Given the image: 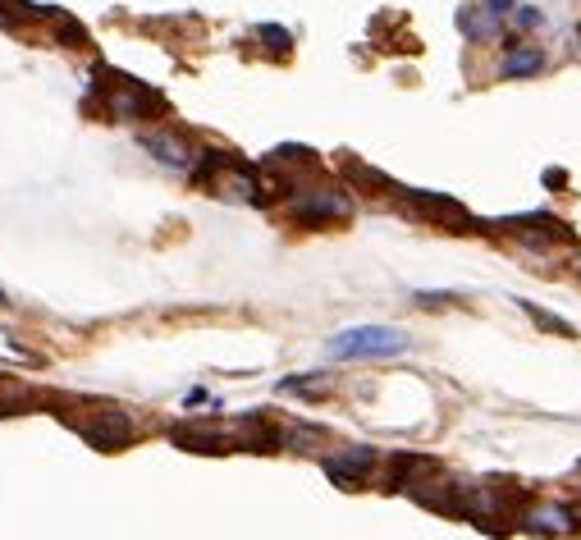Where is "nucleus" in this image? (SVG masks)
Segmentation results:
<instances>
[{"label":"nucleus","mask_w":581,"mask_h":540,"mask_svg":"<svg viewBox=\"0 0 581 540\" xmlns=\"http://www.w3.org/2000/svg\"><path fill=\"white\" fill-rule=\"evenodd\" d=\"M408 348V335L394 325H353L330 339V357L339 362H362V357H399Z\"/></svg>","instance_id":"nucleus-1"},{"label":"nucleus","mask_w":581,"mask_h":540,"mask_svg":"<svg viewBox=\"0 0 581 540\" xmlns=\"http://www.w3.org/2000/svg\"><path fill=\"white\" fill-rule=\"evenodd\" d=\"M78 431H83V440L92 444V449H101V454H119V449L133 440V417L129 412L106 408V412H97L92 422L78 426Z\"/></svg>","instance_id":"nucleus-2"},{"label":"nucleus","mask_w":581,"mask_h":540,"mask_svg":"<svg viewBox=\"0 0 581 540\" xmlns=\"http://www.w3.org/2000/svg\"><path fill=\"white\" fill-rule=\"evenodd\" d=\"M106 110L115 119H147V115H161L165 97L151 92L147 83H138V78H119V92L106 101Z\"/></svg>","instance_id":"nucleus-3"},{"label":"nucleus","mask_w":581,"mask_h":540,"mask_svg":"<svg viewBox=\"0 0 581 540\" xmlns=\"http://www.w3.org/2000/svg\"><path fill=\"white\" fill-rule=\"evenodd\" d=\"M348 216H353V202L344 193H307L302 202H293V220L307 229L334 225V220H348Z\"/></svg>","instance_id":"nucleus-4"},{"label":"nucleus","mask_w":581,"mask_h":540,"mask_svg":"<svg viewBox=\"0 0 581 540\" xmlns=\"http://www.w3.org/2000/svg\"><path fill=\"white\" fill-rule=\"evenodd\" d=\"M170 440L179 444V449H188V454H229V435H220L216 426H193L183 422L170 431Z\"/></svg>","instance_id":"nucleus-5"},{"label":"nucleus","mask_w":581,"mask_h":540,"mask_svg":"<svg viewBox=\"0 0 581 540\" xmlns=\"http://www.w3.org/2000/svg\"><path fill=\"white\" fill-rule=\"evenodd\" d=\"M371 463H376V454H371V449H353V454L325 458V472H330V481H334V486L353 490L357 481H362V476L371 472Z\"/></svg>","instance_id":"nucleus-6"},{"label":"nucleus","mask_w":581,"mask_h":540,"mask_svg":"<svg viewBox=\"0 0 581 540\" xmlns=\"http://www.w3.org/2000/svg\"><path fill=\"white\" fill-rule=\"evenodd\" d=\"M412 206H417L421 216L440 220V225H472V216H467L463 202H453V197H440V193H417L412 197Z\"/></svg>","instance_id":"nucleus-7"},{"label":"nucleus","mask_w":581,"mask_h":540,"mask_svg":"<svg viewBox=\"0 0 581 540\" xmlns=\"http://www.w3.org/2000/svg\"><path fill=\"white\" fill-rule=\"evenodd\" d=\"M142 147H147V152H156V161L174 165V170H183V165L193 161V147H188L179 133H147V138H142Z\"/></svg>","instance_id":"nucleus-8"},{"label":"nucleus","mask_w":581,"mask_h":540,"mask_svg":"<svg viewBox=\"0 0 581 540\" xmlns=\"http://www.w3.org/2000/svg\"><path fill=\"white\" fill-rule=\"evenodd\" d=\"M540 69H545V55H540L536 46H517V51L504 55V69H499V74L504 78H531V74H540Z\"/></svg>","instance_id":"nucleus-9"},{"label":"nucleus","mask_w":581,"mask_h":540,"mask_svg":"<svg viewBox=\"0 0 581 540\" xmlns=\"http://www.w3.org/2000/svg\"><path fill=\"white\" fill-rule=\"evenodd\" d=\"M495 19H499L495 10L476 14L472 5H467V10H458V28H463V33L472 37V42H485V37H495Z\"/></svg>","instance_id":"nucleus-10"},{"label":"nucleus","mask_w":581,"mask_h":540,"mask_svg":"<svg viewBox=\"0 0 581 540\" xmlns=\"http://www.w3.org/2000/svg\"><path fill=\"white\" fill-rule=\"evenodd\" d=\"M568 518H572L568 508H536V513L527 518V527L540 531V536H563V531H568L563 522H568Z\"/></svg>","instance_id":"nucleus-11"},{"label":"nucleus","mask_w":581,"mask_h":540,"mask_svg":"<svg viewBox=\"0 0 581 540\" xmlns=\"http://www.w3.org/2000/svg\"><path fill=\"white\" fill-rule=\"evenodd\" d=\"M19 408H23V389H14V385L0 380V417H14Z\"/></svg>","instance_id":"nucleus-12"},{"label":"nucleus","mask_w":581,"mask_h":540,"mask_svg":"<svg viewBox=\"0 0 581 540\" xmlns=\"http://www.w3.org/2000/svg\"><path fill=\"white\" fill-rule=\"evenodd\" d=\"M261 42H270L266 46V51H275V55H284V51H289V33H284V28H261Z\"/></svg>","instance_id":"nucleus-13"},{"label":"nucleus","mask_w":581,"mask_h":540,"mask_svg":"<svg viewBox=\"0 0 581 540\" xmlns=\"http://www.w3.org/2000/svg\"><path fill=\"white\" fill-rule=\"evenodd\" d=\"M517 23H522V28H540V14L536 10H522V14H517Z\"/></svg>","instance_id":"nucleus-14"},{"label":"nucleus","mask_w":581,"mask_h":540,"mask_svg":"<svg viewBox=\"0 0 581 540\" xmlns=\"http://www.w3.org/2000/svg\"><path fill=\"white\" fill-rule=\"evenodd\" d=\"M513 5H517V0H485V10H495V14H508Z\"/></svg>","instance_id":"nucleus-15"},{"label":"nucleus","mask_w":581,"mask_h":540,"mask_svg":"<svg viewBox=\"0 0 581 540\" xmlns=\"http://www.w3.org/2000/svg\"><path fill=\"white\" fill-rule=\"evenodd\" d=\"M0 303H5V293H0Z\"/></svg>","instance_id":"nucleus-16"}]
</instances>
